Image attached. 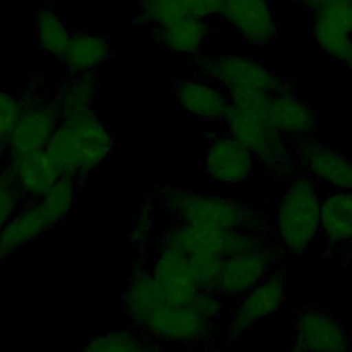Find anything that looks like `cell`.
Here are the masks:
<instances>
[{
    "mask_svg": "<svg viewBox=\"0 0 352 352\" xmlns=\"http://www.w3.org/2000/svg\"><path fill=\"white\" fill-rule=\"evenodd\" d=\"M157 199L175 221L198 228L257 234L265 227V216L261 212L230 197L162 187L158 188Z\"/></svg>",
    "mask_w": 352,
    "mask_h": 352,
    "instance_id": "obj_1",
    "label": "cell"
},
{
    "mask_svg": "<svg viewBox=\"0 0 352 352\" xmlns=\"http://www.w3.org/2000/svg\"><path fill=\"white\" fill-rule=\"evenodd\" d=\"M113 148V138L95 111L62 120L45 147L60 168L62 176L74 180L100 166L111 155Z\"/></svg>",
    "mask_w": 352,
    "mask_h": 352,
    "instance_id": "obj_2",
    "label": "cell"
},
{
    "mask_svg": "<svg viewBox=\"0 0 352 352\" xmlns=\"http://www.w3.org/2000/svg\"><path fill=\"white\" fill-rule=\"evenodd\" d=\"M268 94H239L230 96L224 118L226 131L243 143L256 160L272 169H285L290 162L286 138L268 117Z\"/></svg>",
    "mask_w": 352,
    "mask_h": 352,
    "instance_id": "obj_3",
    "label": "cell"
},
{
    "mask_svg": "<svg viewBox=\"0 0 352 352\" xmlns=\"http://www.w3.org/2000/svg\"><path fill=\"white\" fill-rule=\"evenodd\" d=\"M320 201L318 188L307 175L294 176L275 213V234L290 256L305 253L320 231Z\"/></svg>",
    "mask_w": 352,
    "mask_h": 352,
    "instance_id": "obj_4",
    "label": "cell"
},
{
    "mask_svg": "<svg viewBox=\"0 0 352 352\" xmlns=\"http://www.w3.org/2000/svg\"><path fill=\"white\" fill-rule=\"evenodd\" d=\"M199 67L206 78L223 88L228 96L239 94L274 95L286 89L283 80L264 63L243 55L202 58Z\"/></svg>",
    "mask_w": 352,
    "mask_h": 352,
    "instance_id": "obj_5",
    "label": "cell"
},
{
    "mask_svg": "<svg viewBox=\"0 0 352 352\" xmlns=\"http://www.w3.org/2000/svg\"><path fill=\"white\" fill-rule=\"evenodd\" d=\"M261 242L264 239L253 232L204 230L180 221L168 226L158 238L160 246H169L187 254L206 253L221 258L253 249Z\"/></svg>",
    "mask_w": 352,
    "mask_h": 352,
    "instance_id": "obj_6",
    "label": "cell"
},
{
    "mask_svg": "<svg viewBox=\"0 0 352 352\" xmlns=\"http://www.w3.org/2000/svg\"><path fill=\"white\" fill-rule=\"evenodd\" d=\"M155 344L192 345L209 341L214 334V322L202 316L191 305L162 304L142 326Z\"/></svg>",
    "mask_w": 352,
    "mask_h": 352,
    "instance_id": "obj_7",
    "label": "cell"
},
{
    "mask_svg": "<svg viewBox=\"0 0 352 352\" xmlns=\"http://www.w3.org/2000/svg\"><path fill=\"white\" fill-rule=\"evenodd\" d=\"M286 300V276L272 271L239 297L227 327V340L235 341L252 326L276 314Z\"/></svg>",
    "mask_w": 352,
    "mask_h": 352,
    "instance_id": "obj_8",
    "label": "cell"
},
{
    "mask_svg": "<svg viewBox=\"0 0 352 352\" xmlns=\"http://www.w3.org/2000/svg\"><path fill=\"white\" fill-rule=\"evenodd\" d=\"M204 170L220 186H236L246 182L256 165V157L243 143L228 132L214 136L204 151Z\"/></svg>",
    "mask_w": 352,
    "mask_h": 352,
    "instance_id": "obj_9",
    "label": "cell"
},
{
    "mask_svg": "<svg viewBox=\"0 0 352 352\" xmlns=\"http://www.w3.org/2000/svg\"><path fill=\"white\" fill-rule=\"evenodd\" d=\"M293 351L337 352L349 349V337L342 323L319 307L301 309L294 322Z\"/></svg>",
    "mask_w": 352,
    "mask_h": 352,
    "instance_id": "obj_10",
    "label": "cell"
},
{
    "mask_svg": "<svg viewBox=\"0 0 352 352\" xmlns=\"http://www.w3.org/2000/svg\"><path fill=\"white\" fill-rule=\"evenodd\" d=\"M312 37L329 58L352 70V4L338 0L312 14Z\"/></svg>",
    "mask_w": 352,
    "mask_h": 352,
    "instance_id": "obj_11",
    "label": "cell"
},
{
    "mask_svg": "<svg viewBox=\"0 0 352 352\" xmlns=\"http://www.w3.org/2000/svg\"><path fill=\"white\" fill-rule=\"evenodd\" d=\"M220 16L254 47L270 45L278 37L279 26L271 0H224Z\"/></svg>",
    "mask_w": 352,
    "mask_h": 352,
    "instance_id": "obj_12",
    "label": "cell"
},
{
    "mask_svg": "<svg viewBox=\"0 0 352 352\" xmlns=\"http://www.w3.org/2000/svg\"><path fill=\"white\" fill-rule=\"evenodd\" d=\"M275 250L264 241L253 249L223 260L216 293L226 297H241L271 271Z\"/></svg>",
    "mask_w": 352,
    "mask_h": 352,
    "instance_id": "obj_13",
    "label": "cell"
},
{
    "mask_svg": "<svg viewBox=\"0 0 352 352\" xmlns=\"http://www.w3.org/2000/svg\"><path fill=\"white\" fill-rule=\"evenodd\" d=\"M297 157L311 179L319 180L331 190L352 191L351 157L309 138L300 140Z\"/></svg>",
    "mask_w": 352,
    "mask_h": 352,
    "instance_id": "obj_14",
    "label": "cell"
},
{
    "mask_svg": "<svg viewBox=\"0 0 352 352\" xmlns=\"http://www.w3.org/2000/svg\"><path fill=\"white\" fill-rule=\"evenodd\" d=\"M59 122L60 117L54 102L36 100L23 103L6 151L12 157L45 148Z\"/></svg>",
    "mask_w": 352,
    "mask_h": 352,
    "instance_id": "obj_15",
    "label": "cell"
},
{
    "mask_svg": "<svg viewBox=\"0 0 352 352\" xmlns=\"http://www.w3.org/2000/svg\"><path fill=\"white\" fill-rule=\"evenodd\" d=\"M150 263L147 257H138L122 293L125 314L136 329H142L150 315L165 304L162 289L150 270Z\"/></svg>",
    "mask_w": 352,
    "mask_h": 352,
    "instance_id": "obj_16",
    "label": "cell"
},
{
    "mask_svg": "<svg viewBox=\"0 0 352 352\" xmlns=\"http://www.w3.org/2000/svg\"><path fill=\"white\" fill-rule=\"evenodd\" d=\"M175 96L186 113L204 122H223L231 103L228 94L206 77L180 81Z\"/></svg>",
    "mask_w": 352,
    "mask_h": 352,
    "instance_id": "obj_17",
    "label": "cell"
},
{
    "mask_svg": "<svg viewBox=\"0 0 352 352\" xmlns=\"http://www.w3.org/2000/svg\"><path fill=\"white\" fill-rule=\"evenodd\" d=\"M7 165L11 169L25 201L40 199L62 176L60 168L45 148L12 155Z\"/></svg>",
    "mask_w": 352,
    "mask_h": 352,
    "instance_id": "obj_18",
    "label": "cell"
},
{
    "mask_svg": "<svg viewBox=\"0 0 352 352\" xmlns=\"http://www.w3.org/2000/svg\"><path fill=\"white\" fill-rule=\"evenodd\" d=\"M54 227L55 223L41 199L23 201L16 213L0 230V260L34 242Z\"/></svg>",
    "mask_w": 352,
    "mask_h": 352,
    "instance_id": "obj_19",
    "label": "cell"
},
{
    "mask_svg": "<svg viewBox=\"0 0 352 352\" xmlns=\"http://www.w3.org/2000/svg\"><path fill=\"white\" fill-rule=\"evenodd\" d=\"M268 117L286 139H305L316 126L314 110L286 89L271 95L268 100Z\"/></svg>",
    "mask_w": 352,
    "mask_h": 352,
    "instance_id": "obj_20",
    "label": "cell"
},
{
    "mask_svg": "<svg viewBox=\"0 0 352 352\" xmlns=\"http://www.w3.org/2000/svg\"><path fill=\"white\" fill-rule=\"evenodd\" d=\"M110 50L107 37L78 32L72 34L60 60L72 74H94L109 59Z\"/></svg>",
    "mask_w": 352,
    "mask_h": 352,
    "instance_id": "obj_21",
    "label": "cell"
},
{
    "mask_svg": "<svg viewBox=\"0 0 352 352\" xmlns=\"http://www.w3.org/2000/svg\"><path fill=\"white\" fill-rule=\"evenodd\" d=\"M209 33L208 21L190 14H186L165 28L154 30V34L162 47L186 56L198 55L204 48Z\"/></svg>",
    "mask_w": 352,
    "mask_h": 352,
    "instance_id": "obj_22",
    "label": "cell"
},
{
    "mask_svg": "<svg viewBox=\"0 0 352 352\" xmlns=\"http://www.w3.org/2000/svg\"><path fill=\"white\" fill-rule=\"evenodd\" d=\"M320 231L330 245L352 242V191L331 190L322 198Z\"/></svg>",
    "mask_w": 352,
    "mask_h": 352,
    "instance_id": "obj_23",
    "label": "cell"
},
{
    "mask_svg": "<svg viewBox=\"0 0 352 352\" xmlns=\"http://www.w3.org/2000/svg\"><path fill=\"white\" fill-rule=\"evenodd\" d=\"M96 81L94 74H73L58 91L52 100L62 120L77 118L94 113Z\"/></svg>",
    "mask_w": 352,
    "mask_h": 352,
    "instance_id": "obj_24",
    "label": "cell"
},
{
    "mask_svg": "<svg viewBox=\"0 0 352 352\" xmlns=\"http://www.w3.org/2000/svg\"><path fill=\"white\" fill-rule=\"evenodd\" d=\"M36 30L40 48L60 59L73 34L60 14L50 6H40L36 12Z\"/></svg>",
    "mask_w": 352,
    "mask_h": 352,
    "instance_id": "obj_25",
    "label": "cell"
},
{
    "mask_svg": "<svg viewBox=\"0 0 352 352\" xmlns=\"http://www.w3.org/2000/svg\"><path fill=\"white\" fill-rule=\"evenodd\" d=\"M155 345L144 333L135 330H111L103 334L94 336L85 345L88 352H144L157 349Z\"/></svg>",
    "mask_w": 352,
    "mask_h": 352,
    "instance_id": "obj_26",
    "label": "cell"
},
{
    "mask_svg": "<svg viewBox=\"0 0 352 352\" xmlns=\"http://www.w3.org/2000/svg\"><path fill=\"white\" fill-rule=\"evenodd\" d=\"M186 14L183 0H139L138 4V22L153 30L165 28Z\"/></svg>",
    "mask_w": 352,
    "mask_h": 352,
    "instance_id": "obj_27",
    "label": "cell"
},
{
    "mask_svg": "<svg viewBox=\"0 0 352 352\" xmlns=\"http://www.w3.org/2000/svg\"><path fill=\"white\" fill-rule=\"evenodd\" d=\"M23 201L25 198L11 169L4 165L0 170V230L16 213Z\"/></svg>",
    "mask_w": 352,
    "mask_h": 352,
    "instance_id": "obj_28",
    "label": "cell"
},
{
    "mask_svg": "<svg viewBox=\"0 0 352 352\" xmlns=\"http://www.w3.org/2000/svg\"><path fill=\"white\" fill-rule=\"evenodd\" d=\"M22 109L23 102L15 94L0 91V148L6 150Z\"/></svg>",
    "mask_w": 352,
    "mask_h": 352,
    "instance_id": "obj_29",
    "label": "cell"
},
{
    "mask_svg": "<svg viewBox=\"0 0 352 352\" xmlns=\"http://www.w3.org/2000/svg\"><path fill=\"white\" fill-rule=\"evenodd\" d=\"M158 282L162 289L165 302L173 305H191L204 290L191 279H172Z\"/></svg>",
    "mask_w": 352,
    "mask_h": 352,
    "instance_id": "obj_30",
    "label": "cell"
},
{
    "mask_svg": "<svg viewBox=\"0 0 352 352\" xmlns=\"http://www.w3.org/2000/svg\"><path fill=\"white\" fill-rule=\"evenodd\" d=\"M153 208L151 205H146L139 210L138 217L133 221V227L131 231V239L133 241V243H136L138 246H144L147 243V241L150 239V234L153 231Z\"/></svg>",
    "mask_w": 352,
    "mask_h": 352,
    "instance_id": "obj_31",
    "label": "cell"
},
{
    "mask_svg": "<svg viewBox=\"0 0 352 352\" xmlns=\"http://www.w3.org/2000/svg\"><path fill=\"white\" fill-rule=\"evenodd\" d=\"M187 14L209 21L210 18L220 16L224 0H183Z\"/></svg>",
    "mask_w": 352,
    "mask_h": 352,
    "instance_id": "obj_32",
    "label": "cell"
},
{
    "mask_svg": "<svg viewBox=\"0 0 352 352\" xmlns=\"http://www.w3.org/2000/svg\"><path fill=\"white\" fill-rule=\"evenodd\" d=\"M297 6H300L301 8L309 11L311 14H315L320 10H323L324 7L330 6L331 3L334 1H338V0H293Z\"/></svg>",
    "mask_w": 352,
    "mask_h": 352,
    "instance_id": "obj_33",
    "label": "cell"
},
{
    "mask_svg": "<svg viewBox=\"0 0 352 352\" xmlns=\"http://www.w3.org/2000/svg\"><path fill=\"white\" fill-rule=\"evenodd\" d=\"M4 151H6L4 148H0V170H1L3 166H4V165H3V153H4Z\"/></svg>",
    "mask_w": 352,
    "mask_h": 352,
    "instance_id": "obj_34",
    "label": "cell"
},
{
    "mask_svg": "<svg viewBox=\"0 0 352 352\" xmlns=\"http://www.w3.org/2000/svg\"><path fill=\"white\" fill-rule=\"evenodd\" d=\"M348 1H349V3H351V4H352V0H348Z\"/></svg>",
    "mask_w": 352,
    "mask_h": 352,
    "instance_id": "obj_35",
    "label": "cell"
}]
</instances>
